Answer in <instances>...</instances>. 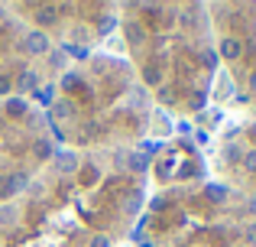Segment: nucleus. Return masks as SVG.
<instances>
[{
    "instance_id": "obj_4",
    "label": "nucleus",
    "mask_w": 256,
    "mask_h": 247,
    "mask_svg": "<svg viewBox=\"0 0 256 247\" xmlns=\"http://www.w3.org/2000/svg\"><path fill=\"white\" fill-rule=\"evenodd\" d=\"M124 36H126V43L143 46L146 43V26L140 23V20H126V23H124Z\"/></svg>"
},
{
    "instance_id": "obj_31",
    "label": "nucleus",
    "mask_w": 256,
    "mask_h": 247,
    "mask_svg": "<svg viewBox=\"0 0 256 247\" xmlns=\"http://www.w3.org/2000/svg\"><path fill=\"white\" fill-rule=\"evenodd\" d=\"M175 247H188V244H175Z\"/></svg>"
},
{
    "instance_id": "obj_18",
    "label": "nucleus",
    "mask_w": 256,
    "mask_h": 247,
    "mask_svg": "<svg viewBox=\"0 0 256 247\" xmlns=\"http://www.w3.org/2000/svg\"><path fill=\"white\" fill-rule=\"evenodd\" d=\"M36 95H39V101H42V104H52V98H56V85H49V88H39Z\"/></svg>"
},
{
    "instance_id": "obj_24",
    "label": "nucleus",
    "mask_w": 256,
    "mask_h": 247,
    "mask_svg": "<svg viewBox=\"0 0 256 247\" xmlns=\"http://www.w3.org/2000/svg\"><path fill=\"white\" fill-rule=\"evenodd\" d=\"M72 36H75L78 43H88V30H84V26H75V33H72Z\"/></svg>"
},
{
    "instance_id": "obj_25",
    "label": "nucleus",
    "mask_w": 256,
    "mask_h": 247,
    "mask_svg": "<svg viewBox=\"0 0 256 247\" xmlns=\"http://www.w3.org/2000/svg\"><path fill=\"white\" fill-rule=\"evenodd\" d=\"M94 179H98V169H94V166H84V182H94Z\"/></svg>"
},
{
    "instance_id": "obj_26",
    "label": "nucleus",
    "mask_w": 256,
    "mask_h": 247,
    "mask_svg": "<svg viewBox=\"0 0 256 247\" xmlns=\"http://www.w3.org/2000/svg\"><path fill=\"white\" fill-rule=\"evenodd\" d=\"M143 150L146 153H159V150H162V143H143Z\"/></svg>"
},
{
    "instance_id": "obj_12",
    "label": "nucleus",
    "mask_w": 256,
    "mask_h": 247,
    "mask_svg": "<svg viewBox=\"0 0 256 247\" xmlns=\"http://www.w3.org/2000/svg\"><path fill=\"white\" fill-rule=\"evenodd\" d=\"M68 114H72V104H68V101H56V104H52V117H58V121H65Z\"/></svg>"
},
{
    "instance_id": "obj_23",
    "label": "nucleus",
    "mask_w": 256,
    "mask_h": 247,
    "mask_svg": "<svg viewBox=\"0 0 256 247\" xmlns=\"http://www.w3.org/2000/svg\"><path fill=\"white\" fill-rule=\"evenodd\" d=\"M10 91H13V82L6 75H0V95H10Z\"/></svg>"
},
{
    "instance_id": "obj_7",
    "label": "nucleus",
    "mask_w": 256,
    "mask_h": 247,
    "mask_svg": "<svg viewBox=\"0 0 256 247\" xmlns=\"http://www.w3.org/2000/svg\"><path fill=\"white\" fill-rule=\"evenodd\" d=\"M4 111H6L10 117H23V114H26V101H23V98H6Z\"/></svg>"
},
{
    "instance_id": "obj_30",
    "label": "nucleus",
    "mask_w": 256,
    "mask_h": 247,
    "mask_svg": "<svg viewBox=\"0 0 256 247\" xmlns=\"http://www.w3.org/2000/svg\"><path fill=\"white\" fill-rule=\"evenodd\" d=\"M250 133H253V137H256V124H253V130H250Z\"/></svg>"
},
{
    "instance_id": "obj_11",
    "label": "nucleus",
    "mask_w": 256,
    "mask_h": 247,
    "mask_svg": "<svg viewBox=\"0 0 256 247\" xmlns=\"http://www.w3.org/2000/svg\"><path fill=\"white\" fill-rule=\"evenodd\" d=\"M143 82H146V85H159V82H162V72H159L156 65H146V72H143Z\"/></svg>"
},
{
    "instance_id": "obj_2",
    "label": "nucleus",
    "mask_w": 256,
    "mask_h": 247,
    "mask_svg": "<svg viewBox=\"0 0 256 247\" xmlns=\"http://www.w3.org/2000/svg\"><path fill=\"white\" fill-rule=\"evenodd\" d=\"M26 185V172H0V202L13 198Z\"/></svg>"
},
{
    "instance_id": "obj_29",
    "label": "nucleus",
    "mask_w": 256,
    "mask_h": 247,
    "mask_svg": "<svg viewBox=\"0 0 256 247\" xmlns=\"http://www.w3.org/2000/svg\"><path fill=\"white\" fill-rule=\"evenodd\" d=\"M4 13H6V10H4V4H0V20H4Z\"/></svg>"
},
{
    "instance_id": "obj_8",
    "label": "nucleus",
    "mask_w": 256,
    "mask_h": 247,
    "mask_svg": "<svg viewBox=\"0 0 256 247\" xmlns=\"http://www.w3.org/2000/svg\"><path fill=\"white\" fill-rule=\"evenodd\" d=\"M204 198H211V202H224V198H227V185H218V182L204 185Z\"/></svg>"
},
{
    "instance_id": "obj_16",
    "label": "nucleus",
    "mask_w": 256,
    "mask_h": 247,
    "mask_svg": "<svg viewBox=\"0 0 256 247\" xmlns=\"http://www.w3.org/2000/svg\"><path fill=\"white\" fill-rule=\"evenodd\" d=\"M13 221H16V208H10V205H6V208H0V224H4V228H10Z\"/></svg>"
},
{
    "instance_id": "obj_10",
    "label": "nucleus",
    "mask_w": 256,
    "mask_h": 247,
    "mask_svg": "<svg viewBox=\"0 0 256 247\" xmlns=\"http://www.w3.org/2000/svg\"><path fill=\"white\" fill-rule=\"evenodd\" d=\"M244 146H240V143H230V146H227V150H224V159H227V163H240V159H244Z\"/></svg>"
},
{
    "instance_id": "obj_3",
    "label": "nucleus",
    "mask_w": 256,
    "mask_h": 247,
    "mask_svg": "<svg viewBox=\"0 0 256 247\" xmlns=\"http://www.w3.org/2000/svg\"><path fill=\"white\" fill-rule=\"evenodd\" d=\"M240 52H244V43H240L237 36H224L218 43V56L220 59H230V62H234V59H240Z\"/></svg>"
},
{
    "instance_id": "obj_9",
    "label": "nucleus",
    "mask_w": 256,
    "mask_h": 247,
    "mask_svg": "<svg viewBox=\"0 0 256 247\" xmlns=\"http://www.w3.org/2000/svg\"><path fill=\"white\" fill-rule=\"evenodd\" d=\"M56 13H58L56 7H39V10H36V20H39L42 26H46V23L52 26V23H56Z\"/></svg>"
},
{
    "instance_id": "obj_6",
    "label": "nucleus",
    "mask_w": 256,
    "mask_h": 247,
    "mask_svg": "<svg viewBox=\"0 0 256 247\" xmlns=\"http://www.w3.org/2000/svg\"><path fill=\"white\" fill-rule=\"evenodd\" d=\"M36 85H39V78H36V72H30V69H26L23 75L16 78V88H20V95H26V91H32Z\"/></svg>"
},
{
    "instance_id": "obj_20",
    "label": "nucleus",
    "mask_w": 256,
    "mask_h": 247,
    "mask_svg": "<svg viewBox=\"0 0 256 247\" xmlns=\"http://www.w3.org/2000/svg\"><path fill=\"white\" fill-rule=\"evenodd\" d=\"M218 91H220L218 98H230V95H234V82H227V78H220V82H218Z\"/></svg>"
},
{
    "instance_id": "obj_1",
    "label": "nucleus",
    "mask_w": 256,
    "mask_h": 247,
    "mask_svg": "<svg viewBox=\"0 0 256 247\" xmlns=\"http://www.w3.org/2000/svg\"><path fill=\"white\" fill-rule=\"evenodd\" d=\"M23 49L30 52V56H49L52 52V39L46 30H30L23 36Z\"/></svg>"
},
{
    "instance_id": "obj_19",
    "label": "nucleus",
    "mask_w": 256,
    "mask_h": 247,
    "mask_svg": "<svg viewBox=\"0 0 256 247\" xmlns=\"http://www.w3.org/2000/svg\"><path fill=\"white\" fill-rule=\"evenodd\" d=\"M36 156H39V159L52 156V143H49V140H39V143H36Z\"/></svg>"
},
{
    "instance_id": "obj_13",
    "label": "nucleus",
    "mask_w": 256,
    "mask_h": 247,
    "mask_svg": "<svg viewBox=\"0 0 256 247\" xmlns=\"http://www.w3.org/2000/svg\"><path fill=\"white\" fill-rule=\"evenodd\" d=\"M65 59H68L65 49H52L49 52V65H52V69H65Z\"/></svg>"
},
{
    "instance_id": "obj_14",
    "label": "nucleus",
    "mask_w": 256,
    "mask_h": 247,
    "mask_svg": "<svg viewBox=\"0 0 256 247\" xmlns=\"http://www.w3.org/2000/svg\"><path fill=\"white\" fill-rule=\"evenodd\" d=\"M126 163H130V169H136V172H143V169H146V166H150V159H146V156H143V153H133V156H130V159H126Z\"/></svg>"
},
{
    "instance_id": "obj_15",
    "label": "nucleus",
    "mask_w": 256,
    "mask_h": 247,
    "mask_svg": "<svg viewBox=\"0 0 256 247\" xmlns=\"http://www.w3.org/2000/svg\"><path fill=\"white\" fill-rule=\"evenodd\" d=\"M240 166H244L246 172H253V176H256V150H246L244 159H240Z\"/></svg>"
},
{
    "instance_id": "obj_17",
    "label": "nucleus",
    "mask_w": 256,
    "mask_h": 247,
    "mask_svg": "<svg viewBox=\"0 0 256 247\" xmlns=\"http://www.w3.org/2000/svg\"><path fill=\"white\" fill-rule=\"evenodd\" d=\"M78 85H82V75H78V72H68V75L62 78V88H78Z\"/></svg>"
},
{
    "instance_id": "obj_21",
    "label": "nucleus",
    "mask_w": 256,
    "mask_h": 247,
    "mask_svg": "<svg viewBox=\"0 0 256 247\" xmlns=\"http://www.w3.org/2000/svg\"><path fill=\"white\" fill-rule=\"evenodd\" d=\"M114 26H117V20H114V17H104V20H98V33H110Z\"/></svg>"
},
{
    "instance_id": "obj_28",
    "label": "nucleus",
    "mask_w": 256,
    "mask_h": 247,
    "mask_svg": "<svg viewBox=\"0 0 256 247\" xmlns=\"http://www.w3.org/2000/svg\"><path fill=\"white\" fill-rule=\"evenodd\" d=\"M246 208H250V211H256V198H250V202H246Z\"/></svg>"
},
{
    "instance_id": "obj_5",
    "label": "nucleus",
    "mask_w": 256,
    "mask_h": 247,
    "mask_svg": "<svg viewBox=\"0 0 256 247\" xmlns=\"http://www.w3.org/2000/svg\"><path fill=\"white\" fill-rule=\"evenodd\" d=\"M78 169V156L72 150H62V153H56V172H62V176H68V172H75Z\"/></svg>"
},
{
    "instance_id": "obj_22",
    "label": "nucleus",
    "mask_w": 256,
    "mask_h": 247,
    "mask_svg": "<svg viewBox=\"0 0 256 247\" xmlns=\"http://www.w3.org/2000/svg\"><path fill=\"white\" fill-rule=\"evenodd\" d=\"M88 247H110V237H104V234H94Z\"/></svg>"
},
{
    "instance_id": "obj_27",
    "label": "nucleus",
    "mask_w": 256,
    "mask_h": 247,
    "mask_svg": "<svg viewBox=\"0 0 256 247\" xmlns=\"http://www.w3.org/2000/svg\"><path fill=\"white\" fill-rule=\"evenodd\" d=\"M250 91H253V95H256V69L250 72Z\"/></svg>"
},
{
    "instance_id": "obj_32",
    "label": "nucleus",
    "mask_w": 256,
    "mask_h": 247,
    "mask_svg": "<svg viewBox=\"0 0 256 247\" xmlns=\"http://www.w3.org/2000/svg\"><path fill=\"white\" fill-rule=\"evenodd\" d=\"M253 179H256V176H253Z\"/></svg>"
}]
</instances>
